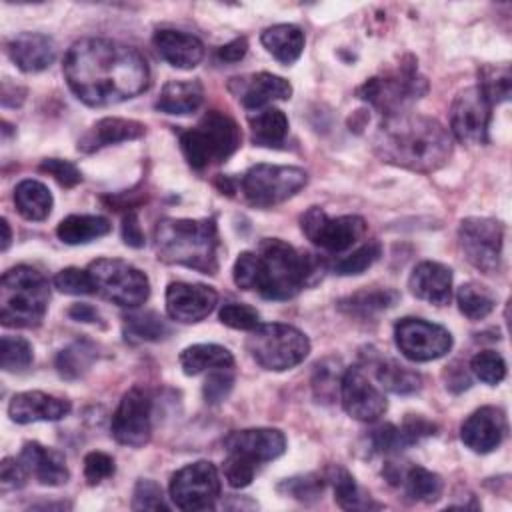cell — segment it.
Returning <instances> with one entry per match:
<instances>
[{"label": "cell", "instance_id": "cell-14", "mask_svg": "<svg viewBox=\"0 0 512 512\" xmlns=\"http://www.w3.org/2000/svg\"><path fill=\"white\" fill-rule=\"evenodd\" d=\"M394 340L398 350L412 362L442 358L452 348V334L444 326L412 316L396 322Z\"/></svg>", "mask_w": 512, "mask_h": 512}, {"label": "cell", "instance_id": "cell-46", "mask_svg": "<svg viewBox=\"0 0 512 512\" xmlns=\"http://www.w3.org/2000/svg\"><path fill=\"white\" fill-rule=\"evenodd\" d=\"M54 286H56L60 292H64V294H74V296H80V294H94V292H96L90 272H88V270L74 268V266L60 270V272L54 276Z\"/></svg>", "mask_w": 512, "mask_h": 512}, {"label": "cell", "instance_id": "cell-54", "mask_svg": "<svg viewBox=\"0 0 512 512\" xmlns=\"http://www.w3.org/2000/svg\"><path fill=\"white\" fill-rule=\"evenodd\" d=\"M232 384H234V376L230 374V370H212L202 388L206 402L210 404L222 402L230 394Z\"/></svg>", "mask_w": 512, "mask_h": 512}, {"label": "cell", "instance_id": "cell-47", "mask_svg": "<svg viewBox=\"0 0 512 512\" xmlns=\"http://www.w3.org/2000/svg\"><path fill=\"white\" fill-rule=\"evenodd\" d=\"M324 488V480L318 474H306V476H294V478H286L278 490L286 492L288 496L300 500V502H310L316 500L320 496Z\"/></svg>", "mask_w": 512, "mask_h": 512}, {"label": "cell", "instance_id": "cell-28", "mask_svg": "<svg viewBox=\"0 0 512 512\" xmlns=\"http://www.w3.org/2000/svg\"><path fill=\"white\" fill-rule=\"evenodd\" d=\"M204 100V88L198 80H172L166 82L156 100V110L166 114H192Z\"/></svg>", "mask_w": 512, "mask_h": 512}, {"label": "cell", "instance_id": "cell-35", "mask_svg": "<svg viewBox=\"0 0 512 512\" xmlns=\"http://www.w3.org/2000/svg\"><path fill=\"white\" fill-rule=\"evenodd\" d=\"M96 358H98V350L92 342L76 340L58 352L56 370L64 380H76L90 370Z\"/></svg>", "mask_w": 512, "mask_h": 512}, {"label": "cell", "instance_id": "cell-29", "mask_svg": "<svg viewBox=\"0 0 512 512\" xmlns=\"http://www.w3.org/2000/svg\"><path fill=\"white\" fill-rule=\"evenodd\" d=\"M180 366L186 376H196L212 370H232L234 356L220 344H194L182 350Z\"/></svg>", "mask_w": 512, "mask_h": 512}, {"label": "cell", "instance_id": "cell-8", "mask_svg": "<svg viewBox=\"0 0 512 512\" xmlns=\"http://www.w3.org/2000/svg\"><path fill=\"white\" fill-rule=\"evenodd\" d=\"M250 356L264 370H290L298 366L310 352L308 336L290 324H258L246 340Z\"/></svg>", "mask_w": 512, "mask_h": 512}, {"label": "cell", "instance_id": "cell-48", "mask_svg": "<svg viewBox=\"0 0 512 512\" xmlns=\"http://www.w3.org/2000/svg\"><path fill=\"white\" fill-rule=\"evenodd\" d=\"M220 322L236 330H254L260 324V314L248 304L228 302L220 308Z\"/></svg>", "mask_w": 512, "mask_h": 512}, {"label": "cell", "instance_id": "cell-12", "mask_svg": "<svg viewBox=\"0 0 512 512\" xmlns=\"http://www.w3.org/2000/svg\"><path fill=\"white\" fill-rule=\"evenodd\" d=\"M220 496V476L212 462L198 460L174 472L170 498L180 510H208Z\"/></svg>", "mask_w": 512, "mask_h": 512}, {"label": "cell", "instance_id": "cell-53", "mask_svg": "<svg viewBox=\"0 0 512 512\" xmlns=\"http://www.w3.org/2000/svg\"><path fill=\"white\" fill-rule=\"evenodd\" d=\"M370 444H372L374 452H382V454H390V452H398V450L406 448L400 428L394 424H384V426H378L376 430H372Z\"/></svg>", "mask_w": 512, "mask_h": 512}, {"label": "cell", "instance_id": "cell-50", "mask_svg": "<svg viewBox=\"0 0 512 512\" xmlns=\"http://www.w3.org/2000/svg\"><path fill=\"white\" fill-rule=\"evenodd\" d=\"M132 508L134 510H168L160 484L148 478L138 480L132 494Z\"/></svg>", "mask_w": 512, "mask_h": 512}, {"label": "cell", "instance_id": "cell-37", "mask_svg": "<svg viewBox=\"0 0 512 512\" xmlns=\"http://www.w3.org/2000/svg\"><path fill=\"white\" fill-rule=\"evenodd\" d=\"M398 484H402L406 496L416 502H434L442 494V478L422 466L404 468L400 472Z\"/></svg>", "mask_w": 512, "mask_h": 512}, {"label": "cell", "instance_id": "cell-34", "mask_svg": "<svg viewBox=\"0 0 512 512\" xmlns=\"http://www.w3.org/2000/svg\"><path fill=\"white\" fill-rule=\"evenodd\" d=\"M252 142L258 146H280L288 134V118L278 108H264L248 116Z\"/></svg>", "mask_w": 512, "mask_h": 512}, {"label": "cell", "instance_id": "cell-45", "mask_svg": "<svg viewBox=\"0 0 512 512\" xmlns=\"http://www.w3.org/2000/svg\"><path fill=\"white\" fill-rule=\"evenodd\" d=\"M470 370L474 372V376L478 380H482L484 384L496 386L504 380L506 376V362L504 358L494 352V350H482L478 352L472 360H470Z\"/></svg>", "mask_w": 512, "mask_h": 512}, {"label": "cell", "instance_id": "cell-39", "mask_svg": "<svg viewBox=\"0 0 512 512\" xmlns=\"http://www.w3.org/2000/svg\"><path fill=\"white\" fill-rule=\"evenodd\" d=\"M170 334L168 322L156 312H138L124 318V336L130 342H156Z\"/></svg>", "mask_w": 512, "mask_h": 512}, {"label": "cell", "instance_id": "cell-11", "mask_svg": "<svg viewBox=\"0 0 512 512\" xmlns=\"http://www.w3.org/2000/svg\"><path fill=\"white\" fill-rule=\"evenodd\" d=\"M458 238L464 256L476 270L494 274L500 268L504 228L498 220L484 216L464 218L458 228Z\"/></svg>", "mask_w": 512, "mask_h": 512}, {"label": "cell", "instance_id": "cell-52", "mask_svg": "<svg viewBox=\"0 0 512 512\" xmlns=\"http://www.w3.org/2000/svg\"><path fill=\"white\" fill-rule=\"evenodd\" d=\"M114 470H116V466H114L112 456H108L104 452H90L84 458V478L92 486L110 478L114 474Z\"/></svg>", "mask_w": 512, "mask_h": 512}, {"label": "cell", "instance_id": "cell-4", "mask_svg": "<svg viewBox=\"0 0 512 512\" xmlns=\"http://www.w3.org/2000/svg\"><path fill=\"white\" fill-rule=\"evenodd\" d=\"M158 260L202 274L218 270V228L214 218H162L154 228Z\"/></svg>", "mask_w": 512, "mask_h": 512}, {"label": "cell", "instance_id": "cell-36", "mask_svg": "<svg viewBox=\"0 0 512 512\" xmlns=\"http://www.w3.org/2000/svg\"><path fill=\"white\" fill-rule=\"evenodd\" d=\"M374 372L378 382L394 394H412L422 386V376L416 370H410L392 358H380L374 364Z\"/></svg>", "mask_w": 512, "mask_h": 512}, {"label": "cell", "instance_id": "cell-20", "mask_svg": "<svg viewBox=\"0 0 512 512\" xmlns=\"http://www.w3.org/2000/svg\"><path fill=\"white\" fill-rule=\"evenodd\" d=\"M506 436V416L496 406H482L474 410L460 428L462 442L478 454L492 452Z\"/></svg>", "mask_w": 512, "mask_h": 512}, {"label": "cell", "instance_id": "cell-19", "mask_svg": "<svg viewBox=\"0 0 512 512\" xmlns=\"http://www.w3.org/2000/svg\"><path fill=\"white\" fill-rule=\"evenodd\" d=\"M228 90L244 108H256V110L276 100H288L292 96L290 82L270 72L234 76L228 82Z\"/></svg>", "mask_w": 512, "mask_h": 512}, {"label": "cell", "instance_id": "cell-22", "mask_svg": "<svg viewBox=\"0 0 512 512\" xmlns=\"http://www.w3.org/2000/svg\"><path fill=\"white\" fill-rule=\"evenodd\" d=\"M70 412V402L40 390L18 392L8 404V416L16 424H30L38 420H60Z\"/></svg>", "mask_w": 512, "mask_h": 512}, {"label": "cell", "instance_id": "cell-61", "mask_svg": "<svg viewBox=\"0 0 512 512\" xmlns=\"http://www.w3.org/2000/svg\"><path fill=\"white\" fill-rule=\"evenodd\" d=\"M0 228H2V250H6L8 244H10V238H12L10 226H8V220H6V218L0 220Z\"/></svg>", "mask_w": 512, "mask_h": 512}, {"label": "cell", "instance_id": "cell-15", "mask_svg": "<svg viewBox=\"0 0 512 512\" xmlns=\"http://www.w3.org/2000/svg\"><path fill=\"white\" fill-rule=\"evenodd\" d=\"M490 116L492 104L478 86H470L458 92L452 102L450 128L462 144L480 146L488 142Z\"/></svg>", "mask_w": 512, "mask_h": 512}, {"label": "cell", "instance_id": "cell-42", "mask_svg": "<svg viewBox=\"0 0 512 512\" xmlns=\"http://www.w3.org/2000/svg\"><path fill=\"white\" fill-rule=\"evenodd\" d=\"M34 360L32 346L20 336H2L0 342V364L6 372H22Z\"/></svg>", "mask_w": 512, "mask_h": 512}, {"label": "cell", "instance_id": "cell-57", "mask_svg": "<svg viewBox=\"0 0 512 512\" xmlns=\"http://www.w3.org/2000/svg\"><path fill=\"white\" fill-rule=\"evenodd\" d=\"M122 238L128 246L132 248H142L144 246V232L138 224V214L136 210H130L124 218H122Z\"/></svg>", "mask_w": 512, "mask_h": 512}, {"label": "cell", "instance_id": "cell-43", "mask_svg": "<svg viewBox=\"0 0 512 512\" xmlns=\"http://www.w3.org/2000/svg\"><path fill=\"white\" fill-rule=\"evenodd\" d=\"M382 254V248H380V242L376 240H370L366 244H362L360 248H356L352 254L340 258L336 264H334V272L340 274V276H356V274H362L366 268H370Z\"/></svg>", "mask_w": 512, "mask_h": 512}, {"label": "cell", "instance_id": "cell-55", "mask_svg": "<svg viewBox=\"0 0 512 512\" xmlns=\"http://www.w3.org/2000/svg\"><path fill=\"white\" fill-rule=\"evenodd\" d=\"M28 470L20 458H4L0 464V486L2 490L22 488L28 480Z\"/></svg>", "mask_w": 512, "mask_h": 512}, {"label": "cell", "instance_id": "cell-60", "mask_svg": "<svg viewBox=\"0 0 512 512\" xmlns=\"http://www.w3.org/2000/svg\"><path fill=\"white\" fill-rule=\"evenodd\" d=\"M448 378H446V388H450L452 392H462V390H466L468 386H470V378H468V374H466V370L464 368H458L456 364L452 366V368H448V374H446Z\"/></svg>", "mask_w": 512, "mask_h": 512}, {"label": "cell", "instance_id": "cell-59", "mask_svg": "<svg viewBox=\"0 0 512 512\" xmlns=\"http://www.w3.org/2000/svg\"><path fill=\"white\" fill-rule=\"evenodd\" d=\"M68 316L76 322H86V324H94L100 322V314L94 306L90 304H72L68 310Z\"/></svg>", "mask_w": 512, "mask_h": 512}, {"label": "cell", "instance_id": "cell-24", "mask_svg": "<svg viewBox=\"0 0 512 512\" xmlns=\"http://www.w3.org/2000/svg\"><path fill=\"white\" fill-rule=\"evenodd\" d=\"M410 292L436 306H444L452 298V270L440 262H420L408 280Z\"/></svg>", "mask_w": 512, "mask_h": 512}, {"label": "cell", "instance_id": "cell-51", "mask_svg": "<svg viewBox=\"0 0 512 512\" xmlns=\"http://www.w3.org/2000/svg\"><path fill=\"white\" fill-rule=\"evenodd\" d=\"M40 172L50 174L64 188H72V186L82 182L80 170L72 162L62 160V158H46V160H42L40 162Z\"/></svg>", "mask_w": 512, "mask_h": 512}, {"label": "cell", "instance_id": "cell-10", "mask_svg": "<svg viewBox=\"0 0 512 512\" xmlns=\"http://www.w3.org/2000/svg\"><path fill=\"white\" fill-rule=\"evenodd\" d=\"M308 182V174L298 166L256 164L240 178V192L258 208L276 206L292 198Z\"/></svg>", "mask_w": 512, "mask_h": 512}, {"label": "cell", "instance_id": "cell-44", "mask_svg": "<svg viewBox=\"0 0 512 512\" xmlns=\"http://www.w3.org/2000/svg\"><path fill=\"white\" fill-rule=\"evenodd\" d=\"M342 366L336 358H326L314 366L312 376V388L316 398L320 400H332L336 388H340L342 382Z\"/></svg>", "mask_w": 512, "mask_h": 512}, {"label": "cell", "instance_id": "cell-5", "mask_svg": "<svg viewBox=\"0 0 512 512\" xmlns=\"http://www.w3.org/2000/svg\"><path fill=\"white\" fill-rule=\"evenodd\" d=\"M50 288L32 266H14L4 272L0 284V320L4 326L32 328L46 314Z\"/></svg>", "mask_w": 512, "mask_h": 512}, {"label": "cell", "instance_id": "cell-3", "mask_svg": "<svg viewBox=\"0 0 512 512\" xmlns=\"http://www.w3.org/2000/svg\"><path fill=\"white\" fill-rule=\"evenodd\" d=\"M374 150L388 164L434 172L448 162L452 138L438 120L404 112L384 118L374 134Z\"/></svg>", "mask_w": 512, "mask_h": 512}, {"label": "cell", "instance_id": "cell-30", "mask_svg": "<svg viewBox=\"0 0 512 512\" xmlns=\"http://www.w3.org/2000/svg\"><path fill=\"white\" fill-rule=\"evenodd\" d=\"M264 48L282 64H292L304 50V32L294 24H276L260 36Z\"/></svg>", "mask_w": 512, "mask_h": 512}, {"label": "cell", "instance_id": "cell-17", "mask_svg": "<svg viewBox=\"0 0 512 512\" xmlns=\"http://www.w3.org/2000/svg\"><path fill=\"white\" fill-rule=\"evenodd\" d=\"M340 400L344 410L360 422H374L388 408L384 394L368 380V376L358 366L344 370L340 382Z\"/></svg>", "mask_w": 512, "mask_h": 512}, {"label": "cell", "instance_id": "cell-49", "mask_svg": "<svg viewBox=\"0 0 512 512\" xmlns=\"http://www.w3.org/2000/svg\"><path fill=\"white\" fill-rule=\"evenodd\" d=\"M222 470H224V478L228 480V484L232 488H244L252 482L254 478V472H256V464L240 454H234V452H228L224 464H222Z\"/></svg>", "mask_w": 512, "mask_h": 512}, {"label": "cell", "instance_id": "cell-2", "mask_svg": "<svg viewBox=\"0 0 512 512\" xmlns=\"http://www.w3.org/2000/svg\"><path fill=\"white\" fill-rule=\"evenodd\" d=\"M326 264L310 252L296 250L278 238H264L256 250L242 252L232 268L238 288L258 292L266 300L294 298L324 276Z\"/></svg>", "mask_w": 512, "mask_h": 512}, {"label": "cell", "instance_id": "cell-23", "mask_svg": "<svg viewBox=\"0 0 512 512\" xmlns=\"http://www.w3.org/2000/svg\"><path fill=\"white\" fill-rule=\"evenodd\" d=\"M8 54L22 72H42L56 60V44L40 32H22L8 42Z\"/></svg>", "mask_w": 512, "mask_h": 512}, {"label": "cell", "instance_id": "cell-56", "mask_svg": "<svg viewBox=\"0 0 512 512\" xmlns=\"http://www.w3.org/2000/svg\"><path fill=\"white\" fill-rule=\"evenodd\" d=\"M398 428H400V434H402V440H404L406 448L420 442L422 438H428V436L436 434V424L434 422H430L422 416H412V414Z\"/></svg>", "mask_w": 512, "mask_h": 512}, {"label": "cell", "instance_id": "cell-7", "mask_svg": "<svg viewBox=\"0 0 512 512\" xmlns=\"http://www.w3.org/2000/svg\"><path fill=\"white\" fill-rule=\"evenodd\" d=\"M240 140V128L228 114L208 110L194 128L180 134V148L192 168L204 170L230 158L238 150Z\"/></svg>", "mask_w": 512, "mask_h": 512}, {"label": "cell", "instance_id": "cell-18", "mask_svg": "<svg viewBox=\"0 0 512 512\" xmlns=\"http://www.w3.org/2000/svg\"><path fill=\"white\" fill-rule=\"evenodd\" d=\"M218 304V294L206 284L172 282L166 288V312L172 320L192 324L204 320Z\"/></svg>", "mask_w": 512, "mask_h": 512}, {"label": "cell", "instance_id": "cell-38", "mask_svg": "<svg viewBox=\"0 0 512 512\" xmlns=\"http://www.w3.org/2000/svg\"><path fill=\"white\" fill-rule=\"evenodd\" d=\"M330 480L334 488V500L344 510H366V508H378L376 502H372L370 494H366L354 480V476L336 466L330 470Z\"/></svg>", "mask_w": 512, "mask_h": 512}, {"label": "cell", "instance_id": "cell-41", "mask_svg": "<svg viewBox=\"0 0 512 512\" xmlns=\"http://www.w3.org/2000/svg\"><path fill=\"white\" fill-rule=\"evenodd\" d=\"M478 88L482 90V94L488 98V102L500 104L506 102L510 98V90H512V74H510V66L502 64V66H482L478 70Z\"/></svg>", "mask_w": 512, "mask_h": 512}, {"label": "cell", "instance_id": "cell-1", "mask_svg": "<svg viewBox=\"0 0 512 512\" xmlns=\"http://www.w3.org/2000/svg\"><path fill=\"white\" fill-rule=\"evenodd\" d=\"M70 90L88 106H114L144 92L150 82L146 58L110 38L76 40L64 56Z\"/></svg>", "mask_w": 512, "mask_h": 512}, {"label": "cell", "instance_id": "cell-40", "mask_svg": "<svg viewBox=\"0 0 512 512\" xmlns=\"http://www.w3.org/2000/svg\"><path fill=\"white\" fill-rule=\"evenodd\" d=\"M456 302H458L460 312L470 320L486 318L496 306L494 294L486 286L476 284V282L462 284L456 292Z\"/></svg>", "mask_w": 512, "mask_h": 512}, {"label": "cell", "instance_id": "cell-33", "mask_svg": "<svg viewBox=\"0 0 512 512\" xmlns=\"http://www.w3.org/2000/svg\"><path fill=\"white\" fill-rule=\"evenodd\" d=\"M14 204L26 220H44L52 210V194L38 180H22L14 190Z\"/></svg>", "mask_w": 512, "mask_h": 512}, {"label": "cell", "instance_id": "cell-31", "mask_svg": "<svg viewBox=\"0 0 512 512\" xmlns=\"http://www.w3.org/2000/svg\"><path fill=\"white\" fill-rule=\"evenodd\" d=\"M400 300V294L392 288H364L342 300H338V308L356 318H370L382 310L392 308Z\"/></svg>", "mask_w": 512, "mask_h": 512}, {"label": "cell", "instance_id": "cell-16", "mask_svg": "<svg viewBox=\"0 0 512 512\" xmlns=\"http://www.w3.org/2000/svg\"><path fill=\"white\" fill-rule=\"evenodd\" d=\"M150 414H152V402L148 398V394L134 386L130 388L114 416H112V436L116 438V442L130 446V448H140L150 440L152 434V422H150Z\"/></svg>", "mask_w": 512, "mask_h": 512}, {"label": "cell", "instance_id": "cell-6", "mask_svg": "<svg viewBox=\"0 0 512 512\" xmlns=\"http://www.w3.org/2000/svg\"><path fill=\"white\" fill-rule=\"evenodd\" d=\"M428 90L426 78L418 72L414 56H404L394 68L368 78L358 90V98L376 108L384 118L404 114L406 108Z\"/></svg>", "mask_w": 512, "mask_h": 512}, {"label": "cell", "instance_id": "cell-58", "mask_svg": "<svg viewBox=\"0 0 512 512\" xmlns=\"http://www.w3.org/2000/svg\"><path fill=\"white\" fill-rule=\"evenodd\" d=\"M246 52H248V40H246L244 36H240V38H234L232 42L220 46V48L216 50V58H218L220 62L234 64V62H240V60L246 56Z\"/></svg>", "mask_w": 512, "mask_h": 512}, {"label": "cell", "instance_id": "cell-26", "mask_svg": "<svg viewBox=\"0 0 512 512\" xmlns=\"http://www.w3.org/2000/svg\"><path fill=\"white\" fill-rule=\"evenodd\" d=\"M152 42H154V48L160 54V58H164L174 68L188 70V68L198 66L200 60L204 58L202 42L196 36L180 32V30L162 28L154 34Z\"/></svg>", "mask_w": 512, "mask_h": 512}, {"label": "cell", "instance_id": "cell-27", "mask_svg": "<svg viewBox=\"0 0 512 512\" xmlns=\"http://www.w3.org/2000/svg\"><path fill=\"white\" fill-rule=\"evenodd\" d=\"M146 126L138 120H128V118H102L96 124H92L84 136L78 140V150L80 152H96L104 146L126 142V140H136L144 136Z\"/></svg>", "mask_w": 512, "mask_h": 512}, {"label": "cell", "instance_id": "cell-25", "mask_svg": "<svg viewBox=\"0 0 512 512\" xmlns=\"http://www.w3.org/2000/svg\"><path fill=\"white\" fill-rule=\"evenodd\" d=\"M18 458L24 462L28 474L44 486H60L70 478L64 456L54 448L42 446L40 442H26Z\"/></svg>", "mask_w": 512, "mask_h": 512}, {"label": "cell", "instance_id": "cell-32", "mask_svg": "<svg viewBox=\"0 0 512 512\" xmlns=\"http://www.w3.org/2000/svg\"><path fill=\"white\" fill-rule=\"evenodd\" d=\"M110 222L104 216H94V214H72L66 216L58 228L56 236L64 244H86L92 242L100 236H106L110 232Z\"/></svg>", "mask_w": 512, "mask_h": 512}, {"label": "cell", "instance_id": "cell-13", "mask_svg": "<svg viewBox=\"0 0 512 512\" xmlns=\"http://www.w3.org/2000/svg\"><path fill=\"white\" fill-rule=\"evenodd\" d=\"M300 226L312 244L328 252L348 250L366 234L364 218L352 214L330 218L320 206L308 208L300 218Z\"/></svg>", "mask_w": 512, "mask_h": 512}, {"label": "cell", "instance_id": "cell-9", "mask_svg": "<svg viewBox=\"0 0 512 512\" xmlns=\"http://www.w3.org/2000/svg\"><path fill=\"white\" fill-rule=\"evenodd\" d=\"M96 292L122 308H138L150 296L148 276L136 266L118 258H98L90 262Z\"/></svg>", "mask_w": 512, "mask_h": 512}, {"label": "cell", "instance_id": "cell-21", "mask_svg": "<svg viewBox=\"0 0 512 512\" xmlns=\"http://www.w3.org/2000/svg\"><path fill=\"white\" fill-rule=\"evenodd\" d=\"M224 448L228 452L240 454L254 464L270 462L284 454L286 438L276 428H246L234 430L224 438Z\"/></svg>", "mask_w": 512, "mask_h": 512}]
</instances>
